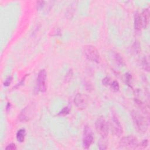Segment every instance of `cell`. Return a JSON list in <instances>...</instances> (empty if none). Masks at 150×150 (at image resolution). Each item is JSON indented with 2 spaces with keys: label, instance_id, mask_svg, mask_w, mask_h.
<instances>
[{
  "label": "cell",
  "instance_id": "e0dca14e",
  "mask_svg": "<svg viewBox=\"0 0 150 150\" xmlns=\"http://www.w3.org/2000/svg\"><path fill=\"white\" fill-rule=\"evenodd\" d=\"M112 82V79L108 77H106L104 78L102 81L103 84L104 86H110V85Z\"/></svg>",
  "mask_w": 150,
  "mask_h": 150
},
{
  "label": "cell",
  "instance_id": "30bf717a",
  "mask_svg": "<svg viewBox=\"0 0 150 150\" xmlns=\"http://www.w3.org/2000/svg\"><path fill=\"white\" fill-rule=\"evenodd\" d=\"M141 20L142 23V28L144 29L147 28L149 24V10L148 8L144 9L142 13L140 14Z\"/></svg>",
  "mask_w": 150,
  "mask_h": 150
},
{
  "label": "cell",
  "instance_id": "277c9868",
  "mask_svg": "<svg viewBox=\"0 0 150 150\" xmlns=\"http://www.w3.org/2000/svg\"><path fill=\"white\" fill-rule=\"evenodd\" d=\"M95 127L97 132L104 138L109 135V124L104 117H99L95 123Z\"/></svg>",
  "mask_w": 150,
  "mask_h": 150
},
{
  "label": "cell",
  "instance_id": "8992f818",
  "mask_svg": "<svg viewBox=\"0 0 150 150\" xmlns=\"http://www.w3.org/2000/svg\"><path fill=\"white\" fill-rule=\"evenodd\" d=\"M110 126L113 134L120 137L123 134V127L121 123L115 113H112L110 120Z\"/></svg>",
  "mask_w": 150,
  "mask_h": 150
},
{
  "label": "cell",
  "instance_id": "52a82bcc",
  "mask_svg": "<svg viewBox=\"0 0 150 150\" xmlns=\"http://www.w3.org/2000/svg\"><path fill=\"white\" fill-rule=\"evenodd\" d=\"M94 141L93 134L89 126L86 125L84 128L83 137V146L84 149H89Z\"/></svg>",
  "mask_w": 150,
  "mask_h": 150
},
{
  "label": "cell",
  "instance_id": "ffe728a7",
  "mask_svg": "<svg viewBox=\"0 0 150 150\" xmlns=\"http://www.w3.org/2000/svg\"><path fill=\"white\" fill-rule=\"evenodd\" d=\"M72 76H73V71H72V70L71 69V70H69V71L68 72L67 75H66L65 81H66V82L70 81V80H71Z\"/></svg>",
  "mask_w": 150,
  "mask_h": 150
},
{
  "label": "cell",
  "instance_id": "8fae6325",
  "mask_svg": "<svg viewBox=\"0 0 150 150\" xmlns=\"http://www.w3.org/2000/svg\"><path fill=\"white\" fill-rule=\"evenodd\" d=\"M134 28L136 31L137 32L141 31V28H142L141 16L138 12H137L134 15Z\"/></svg>",
  "mask_w": 150,
  "mask_h": 150
},
{
  "label": "cell",
  "instance_id": "7402d4cb",
  "mask_svg": "<svg viewBox=\"0 0 150 150\" xmlns=\"http://www.w3.org/2000/svg\"><path fill=\"white\" fill-rule=\"evenodd\" d=\"M5 149H7V150H15V149H16V147L15 144L11 143V144H9L5 148Z\"/></svg>",
  "mask_w": 150,
  "mask_h": 150
},
{
  "label": "cell",
  "instance_id": "3957f363",
  "mask_svg": "<svg viewBox=\"0 0 150 150\" xmlns=\"http://www.w3.org/2000/svg\"><path fill=\"white\" fill-rule=\"evenodd\" d=\"M83 51L85 57L88 60L99 63L100 62V55L97 49L93 45H86L83 47Z\"/></svg>",
  "mask_w": 150,
  "mask_h": 150
},
{
  "label": "cell",
  "instance_id": "5bb4252c",
  "mask_svg": "<svg viewBox=\"0 0 150 150\" xmlns=\"http://www.w3.org/2000/svg\"><path fill=\"white\" fill-rule=\"evenodd\" d=\"M110 89H112V90L114 92H117L119 91L120 86H119L118 83L117 81L112 82L110 85Z\"/></svg>",
  "mask_w": 150,
  "mask_h": 150
},
{
  "label": "cell",
  "instance_id": "44dd1931",
  "mask_svg": "<svg viewBox=\"0 0 150 150\" xmlns=\"http://www.w3.org/2000/svg\"><path fill=\"white\" fill-rule=\"evenodd\" d=\"M12 79V78L11 76L8 77L5 79V82H4V86L7 87V86H10V84L11 83Z\"/></svg>",
  "mask_w": 150,
  "mask_h": 150
},
{
  "label": "cell",
  "instance_id": "4fadbf2b",
  "mask_svg": "<svg viewBox=\"0 0 150 150\" xmlns=\"http://www.w3.org/2000/svg\"><path fill=\"white\" fill-rule=\"evenodd\" d=\"M114 59L116 62V63L118 64V65L120 66H123L125 65V63H124V61L123 59V58L121 57V56L117 53H116L114 55Z\"/></svg>",
  "mask_w": 150,
  "mask_h": 150
},
{
  "label": "cell",
  "instance_id": "ac0fdd59",
  "mask_svg": "<svg viewBox=\"0 0 150 150\" xmlns=\"http://www.w3.org/2000/svg\"><path fill=\"white\" fill-rule=\"evenodd\" d=\"M125 82L127 85L130 86L132 82V76L131 74L127 73L125 74Z\"/></svg>",
  "mask_w": 150,
  "mask_h": 150
},
{
  "label": "cell",
  "instance_id": "6da1fadb",
  "mask_svg": "<svg viewBox=\"0 0 150 150\" xmlns=\"http://www.w3.org/2000/svg\"><path fill=\"white\" fill-rule=\"evenodd\" d=\"M132 116L137 130L140 133H145L148 128V121L147 118L136 111L132 113Z\"/></svg>",
  "mask_w": 150,
  "mask_h": 150
},
{
  "label": "cell",
  "instance_id": "5b68a950",
  "mask_svg": "<svg viewBox=\"0 0 150 150\" xmlns=\"http://www.w3.org/2000/svg\"><path fill=\"white\" fill-rule=\"evenodd\" d=\"M138 144L137 139L133 136H130L123 137L121 139L119 142V147L121 149H137Z\"/></svg>",
  "mask_w": 150,
  "mask_h": 150
},
{
  "label": "cell",
  "instance_id": "9a60e30c",
  "mask_svg": "<svg viewBox=\"0 0 150 150\" xmlns=\"http://www.w3.org/2000/svg\"><path fill=\"white\" fill-rule=\"evenodd\" d=\"M149 61L148 60V59L146 57H144L142 60V66L143 68V69L148 72L149 70Z\"/></svg>",
  "mask_w": 150,
  "mask_h": 150
},
{
  "label": "cell",
  "instance_id": "7c38bea8",
  "mask_svg": "<svg viewBox=\"0 0 150 150\" xmlns=\"http://www.w3.org/2000/svg\"><path fill=\"white\" fill-rule=\"evenodd\" d=\"M26 136V131L24 128L20 129L16 133V139L19 142H23L25 140Z\"/></svg>",
  "mask_w": 150,
  "mask_h": 150
},
{
  "label": "cell",
  "instance_id": "7a4b0ae2",
  "mask_svg": "<svg viewBox=\"0 0 150 150\" xmlns=\"http://www.w3.org/2000/svg\"><path fill=\"white\" fill-rule=\"evenodd\" d=\"M36 112V105L34 103L27 105L23 110L21 112L18 118L20 121L26 123L34 118Z\"/></svg>",
  "mask_w": 150,
  "mask_h": 150
},
{
  "label": "cell",
  "instance_id": "9c48e42d",
  "mask_svg": "<svg viewBox=\"0 0 150 150\" xmlns=\"http://www.w3.org/2000/svg\"><path fill=\"white\" fill-rule=\"evenodd\" d=\"M74 103L76 108L80 110H84L88 105V100L86 96L82 93H77L75 97Z\"/></svg>",
  "mask_w": 150,
  "mask_h": 150
},
{
  "label": "cell",
  "instance_id": "2e32d148",
  "mask_svg": "<svg viewBox=\"0 0 150 150\" xmlns=\"http://www.w3.org/2000/svg\"><path fill=\"white\" fill-rule=\"evenodd\" d=\"M148 140H144L141 142L138 143L137 149H145L148 147Z\"/></svg>",
  "mask_w": 150,
  "mask_h": 150
},
{
  "label": "cell",
  "instance_id": "603a6c76",
  "mask_svg": "<svg viewBox=\"0 0 150 150\" xmlns=\"http://www.w3.org/2000/svg\"><path fill=\"white\" fill-rule=\"evenodd\" d=\"M45 2L44 1H38L37 2V8L40 10L41 9H42V8L44 7V4Z\"/></svg>",
  "mask_w": 150,
  "mask_h": 150
},
{
  "label": "cell",
  "instance_id": "ba28073f",
  "mask_svg": "<svg viewBox=\"0 0 150 150\" xmlns=\"http://www.w3.org/2000/svg\"><path fill=\"white\" fill-rule=\"evenodd\" d=\"M47 72L45 69H42L38 73L37 78V86L38 90L42 93L47 90Z\"/></svg>",
  "mask_w": 150,
  "mask_h": 150
},
{
  "label": "cell",
  "instance_id": "d6986e66",
  "mask_svg": "<svg viewBox=\"0 0 150 150\" xmlns=\"http://www.w3.org/2000/svg\"><path fill=\"white\" fill-rule=\"evenodd\" d=\"M70 112V108H68V107H66V108H64L62 111L59 113V115H61V116H65V115H67Z\"/></svg>",
  "mask_w": 150,
  "mask_h": 150
}]
</instances>
